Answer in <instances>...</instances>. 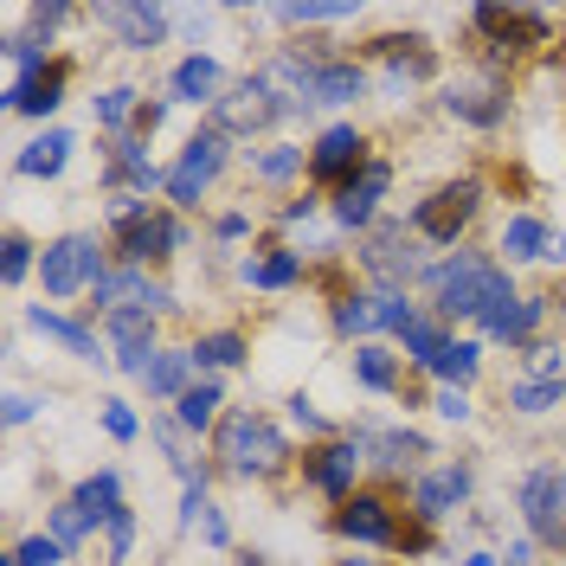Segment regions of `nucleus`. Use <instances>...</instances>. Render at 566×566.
I'll return each instance as SVG.
<instances>
[{
    "instance_id": "1",
    "label": "nucleus",
    "mask_w": 566,
    "mask_h": 566,
    "mask_svg": "<svg viewBox=\"0 0 566 566\" xmlns=\"http://www.w3.org/2000/svg\"><path fill=\"white\" fill-rule=\"evenodd\" d=\"M424 283H431L438 316H476L483 328H495V322L522 303V296H515V277H509V264L476 258V251H458V258L431 264V271H424Z\"/></svg>"
},
{
    "instance_id": "2",
    "label": "nucleus",
    "mask_w": 566,
    "mask_h": 566,
    "mask_svg": "<svg viewBox=\"0 0 566 566\" xmlns=\"http://www.w3.org/2000/svg\"><path fill=\"white\" fill-rule=\"evenodd\" d=\"M219 458L239 476H271V470H283L290 444H283V431L264 412H226L219 419Z\"/></svg>"
},
{
    "instance_id": "3",
    "label": "nucleus",
    "mask_w": 566,
    "mask_h": 566,
    "mask_svg": "<svg viewBox=\"0 0 566 566\" xmlns=\"http://www.w3.org/2000/svg\"><path fill=\"white\" fill-rule=\"evenodd\" d=\"M360 271L380 283V290H399V296H406V283L424 277L419 232H412L406 219H380V226L367 232V245H360Z\"/></svg>"
},
{
    "instance_id": "4",
    "label": "nucleus",
    "mask_w": 566,
    "mask_h": 566,
    "mask_svg": "<svg viewBox=\"0 0 566 566\" xmlns=\"http://www.w3.org/2000/svg\"><path fill=\"white\" fill-rule=\"evenodd\" d=\"M476 207H483V187H476V180H444L438 193L419 200L412 232H419L424 245H458V232L476 219Z\"/></svg>"
},
{
    "instance_id": "5",
    "label": "nucleus",
    "mask_w": 566,
    "mask_h": 566,
    "mask_svg": "<svg viewBox=\"0 0 566 566\" xmlns=\"http://www.w3.org/2000/svg\"><path fill=\"white\" fill-rule=\"evenodd\" d=\"M109 264L97 258V239H84V232H65V239H52L45 258H39V283H45V296H77L84 283L97 290Z\"/></svg>"
},
{
    "instance_id": "6",
    "label": "nucleus",
    "mask_w": 566,
    "mask_h": 566,
    "mask_svg": "<svg viewBox=\"0 0 566 566\" xmlns=\"http://www.w3.org/2000/svg\"><path fill=\"white\" fill-rule=\"evenodd\" d=\"M226 142L232 136H219V129L207 123L200 136L180 148V161L168 168V200H175V207H200V193L212 187V175L226 168Z\"/></svg>"
},
{
    "instance_id": "7",
    "label": "nucleus",
    "mask_w": 566,
    "mask_h": 566,
    "mask_svg": "<svg viewBox=\"0 0 566 566\" xmlns=\"http://www.w3.org/2000/svg\"><path fill=\"white\" fill-rule=\"evenodd\" d=\"M522 522H528V541L566 547V476L560 470H534L522 483Z\"/></svg>"
},
{
    "instance_id": "8",
    "label": "nucleus",
    "mask_w": 566,
    "mask_h": 566,
    "mask_svg": "<svg viewBox=\"0 0 566 566\" xmlns=\"http://www.w3.org/2000/svg\"><path fill=\"white\" fill-rule=\"evenodd\" d=\"M360 168H367V136H360L354 123L322 129L316 148H310V180H322V187H348Z\"/></svg>"
},
{
    "instance_id": "9",
    "label": "nucleus",
    "mask_w": 566,
    "mask_h": 566,
    "mask_svg": "<svg viewBox=\"0 0 566 566\" xmlns=\"http://www.w3.org/2000/svg\"><path fill=\"white\" fill-rule=\"evenodd\" d=\"M283 109H277V97L258 84V77H245V84H232L219 104H212V129L219 136H258V129H271Z\"/></svg>"
},
{
    "instance_id": "10",
    "label": "nucleus",
    "mask_w": 566,
    "mask_h": 566,
    "mask_svg": "<svg viewBox=\"0 0 566 566\" xmlns=\"http://www.w3.org/2000/svg\"><path fill=\"white\" fill-rule=\"evenodd\" d=\"M97 20H104L109 33H116V45L123 52H155L161 39H168V7H148V0H109V7H97Z\"/></svg>"
},
{
    "instance_id": "11",
    "label": "nucleus",
    "mask_w": 566,
    "mask_h": 566,
    "mask_svg": "<svg viewBox=\"0 0 566 566\" xmlns=\"http://www.w3.org/2000/svg\"><path fill=\"white\" fill-rule=\"evenodd\" d=\"M476 33H490L502 52H528V45H547V13L541 7H476L470 13Z\"/></svg>"
},
{
    "instance_id": "12",
    "label": "nucleus",
    "mask_w": 566,
    "mask_h": 566,
    "mask_svg": "<svg viewBox=\"0 0 566 566\" xmlns=\"http://www.w3.org/2000/svg\"><path fill=\"white\" fill-rule=\"evenodd\" d=\"M187 245V226L180 219H168V212H148V219H136V226H123L116 232V258L123 264H148V258H175V251Z\"/></svg>"
},
{
    "instance_id": "13",
    "label": "nucleus",
    "mask_w": 566,
    "mask_h": 566,
    "mask_svg": "<svg viewBox=\"0 0 566 566\" xmlns=\"http://www.w3.org/2000/svg\"><path fill=\"white\" fill-rule=\"evenodd\" d=\"M360 444H316L310 458H303V476H310V490L316 495H328V502H348L354 495V476H360Z\"/></svg>"
},
{
    "instance_id": "14",
    "label": "nucleus",
    "mask_w": 566,
    "mask_h": 566,
    "mask_svg": "<svg viewBox=\"0 0 566 566\" xmlns=\"http://www.w3.org/2000/svg\"><path fill=\"white\" fill-rule=\"evenodd\" d=\"M335 528L360 541V547H399V522H392V502L387 495H348L342 502V515H335Z\"/></svg>"
},
{
    "instance_id": "15",
    "label": "nucleus",
    "mask_w": 566,
    "mask_h": 566,
    "mask_svg": "<svg viewBox=\"0 0 566 566\" xmlns=\"http://www.w3.org/2000/svg\"><path fill=\"white\" fill-rule=\"evenodd\" d=\"M387 187H392V168L387 161H367L348 187H335V219H342L348 232L354 226H374V212H380V200H387Z\"/></svg>"
},
{
    "instance_id": "16",
    "label": "nucleus",
    "mask_w": 566,
    "mask_h": 566,
    "mask_svg": "<svg viewBox=\"0 0 566 566\" xmlns=\"http://www.w3.org/2000/svg\"><path fill=\"white\" fill-rule=\"evenodd\" d=\"M470 483H476L470 463H444V470L419 476V483H412V515H419V522H444L463 495H470Z\"/></svg>"
},
{
    "instance_id": "17",
    "label": "nucleus",
    "mask_w": 566,
    "mask_h": 566,
    "mask_svg": "<svg viewBox=\"0 0 566 566\" xmlns=\"http://www.w3.org/2000/svg\"><path fill=\"white\" fill-rule=\"evenodd\" d=\"M444 109L470 123V129H495L502 116H509V91L495 84V77H476V84H451L444 91Z\"/></svg>"
},
{
    "instance_id": "18",
    "label": "nucleus",
    "mask_w": 566,
    "mask_h": 566,
    "mask_svg": "<svg viewBox=\"0 0 566 566\" xmlns=\"http://www.w3.org/2000/svg\"><path fill=\"white\" fill-rule=\"evenodd\" d=\"M374 59H387V91H406V84H424L438 59H431V45L424 39H374L367 45Z\"/></svg>"
},
{
    "instance_id": "19",
    "label": "nucleus",
    "mask_w": 566,
    "mask_h": 566,
    "mask_svg": "<svg viewBox=\"0 0 566 566\" xmlns=\"http://www.w3.org/2000/svg\"><path fill=\"white\" fill-rule=\"evenodd\" d=\"M59 104H65V65H45L33 77H13L7 84V109L13 116H52Z\"/></svg>"
},
{
    "instance_id": "20",
    "label": "nucleus",
    "mask_w": 566,
    "mask_h": 566,
    "mask_svg": "<svg viewBox=\"0 0 566 566\" xmlns=\"http://www.w3.org/2000/svg\"><path fill=\"white\" fill-rule=\"evenodd\" d=\"M219 84H226V71H219V59H207V52H193V59H180L175 77H168V91H175V104H219Z\"/></svg>"
},
{
    "instance_id": "21",
    "label": "nucleus",
    "mask_w": 566,
    "mask_h": 566,
    "mask_svg": "<svg viewBox=\"0 0 566 566\" xmlns=\"http://www.w3.org/2000/svg\"><path fill=\"white\" fill-rule=\"evenodd\" d=\"M316 65V104H354L367 97V71L354 59H310Z\"/></svg>"
},
{
    "instance_id": "22",
    "label": "nucleus",
    "mask_w": 566,
    "mask_h": 566,
    "mask_svg": "<svg viewBox=\"0 0 566 566\" xmlns=\"http://www.w3.org/2000/svg\"><path fill=\"white\" fill-rule=\"evenodd\" d=\"M354 444H360V458L387 463V470H399V463H412V458H431V444H424L419 431H354Z\"/></svg>"
},
{
    "instance_id": "23",
    "label": "nucleus",
    "mask_w": 566,
    "mask_h": 566,
    "mask_svg": "<svg viewBox=\"0 0 566 566\" xmlns=\"http://www.w3.org/2000/svg\"><path fill=\"white\" fill-rule=\"evenodd\" d=\"M27 322H33V328L45 335V342H59L65 354H77V360H104V348H97V335H91L84 322H71V316H52L45 303H39V310H33Z\"/></svg>"
},
{
    "instance_id": "24",
    "label": "nucleus",
    "mask_w": 566,
    "mask_h": 566,
    "mask_svg": "<svg viewBox=\"0 0 566 566\" xmlns=\"http://www.w3.org/2000/svg\"><path fill=\"white\" fill-rule=\"evenodd\" d=\"M142 387H148V399H180V392L193 387V354L187 348H161L155 354V367L142 374Z\"/></svg>"
},
{
    "instance_id": "25",
    "label": "nucleus",
    "mask_w": 566,
    "mask_h": 566,
    "mask_svg": "<svg viewBox=\"0 0 566 566\" xmlns=\"http://www.w3.org/2000/svg\"><path fill=\"white\" fill-rule=\"evenodd\" d=\"M71 161V136L65 129H45L39 142H27L20 148V161H13V175H33V180H52L59 168Z\"/></svg>"
},
{
    "instance_id": "26",
    "label": "nucleus",
    "mask_w": 566,
    "mask_h": 566,
    "mask_svg": "<svg viewBox=\"0 0 566 566\" xmlns=\"http://www.w3.org/2000/svg\"><path fill=\"white\" fill-rule=\"evenodd\" d=\"M187 354H193V374H207V380H212L219 367H239V360L251 354V342L239 335V328H219V335H200Z\"/></svg>"
},
{
    "instance_id": "27",
    "label": "nucleus",
    "mask_w": 566,
    "mask_h": 566,
    "mask_svg": "<svg viewBox=\"0 0 566 566\" xmlns=\"http://www.w3.org/2000/svg\"><path fill=\"white\" fill-rule=\"evenodd\" d=\"M71 502H77L91 522H109L116 509H129V502H123V476H116V470H97V476H84V483L71 490Z\"/></svg>"
},
{
    "instance_id": "28",
    "label": "nucleus",
    "mask_w": 566,
    "mask_h": 566,
    "mask_svg": "<svg viewBox=\"0 0 566 566\" xmlns=\"http://www.w3.org/2000/svg\"><path fill=\"white\" fill-rule=\"evenodd\" d=\"M219 406H226V392H219V380H193V387L175 399V419L180 431H207L212 419H219Z\"/></svg>"
},
{
    "instance_id": "29",
    "label": "nucleus",
    "mask_w": 566,
    "mask_h": 566,
    "mask_svg": "<svg viewBox=\"0 0 566 566\" xmlns=\"http://www.w3.org/2000/svg\"><path fill=\"white\" fill-rule=\"evenodd\" d=\"M547 239H554V232H547L534 212H515V219L502 226V239H495V245L509 251V264H522V258H547Z\"/></svg>"
},
{
    "instance_id": "30",
    "label": "nucleus",
    "mask_w": 566,
    "mask_h": 566,
    "mask_svg": "<svg viewBox=\"0 0 566 566\" xmlns=\"http://www.w3.org/2000/svg\"><path fill=\"white\" fill-rule=\"evenodd\" d=\"M476 367H483V348H476V342H444V348L431 354V374H438L444 387H470Z\"/></svg>"
},
{
    "instance_id": "31",
    "label": "nucleus",
    "mask_w": 566,
    "mask_h": 566,
    "mask_svg": "<svg viewBox=\"0 0 566 566\" xmlns=\"http://www.w3.org/2000/svg\"><path fill=\"white\" fill-rule=\"evenodd\" d=\"M109 342H116V354H148L155 348V310H116Z\"/></svg>"
},
{
    "instance_id": "32",
    "label": "nucleus",
    "mask_w": 566,
    "mask_h": 566,
    "mask_svg": "<svg viewBox=\"0 0 566 566\" xmlns=\"http://www.w3.org/2000/svg\"><path fill=\"white\" fill-rule=\"evenodd\" d=\"M354 380L367 392H392L399 387V360H392L387 348H374V342H360V348H354Z\"/></svg>"
},
{
    "instance_id": "33",
    "label": "nucleus",
    "mask_w": 566,
    "mask_h": 566,
    "mask_svg": "<svg viewBox=\"0 0 566 566\" xmlns=\"http://www.w3.org/2000/svg\"><path fill=\"white\" fill-rule=\"evenodd\" d=\"M560 399H566V380H515V387H509V412L541 419V412H554Z\"/></svg>"
},
{
    "instance_id": "34",
    "label": "nucleus",
    "mask_w": 566,
    "mask_h": 566,
    "mask_svg": "<svg viewBox=\"0 0 566 566\" xmlns=\"http://www.w3.org/2000/svg\"><path fill=\"white\" fill-rule=\"evenodd\" d=\"M335 328L354 335V342H367V335L380 328V290H374V296H342V303H335Z\"/></svg>"
},
{
    "instance_id": "35",
    "label": "nucleus",
    "mask_w": 566,
    "mask_h": 566,
    "mask_svg": "<svg viewBox=\"0 0 566 566\" xmlns=\"http://www.w3.org/2000/svg\"><path fill=\"white\" fill-rule=\"evenodd\" d=\"M541 322H547V296H522V303L490 328V335H495V342H534V328H541Z\"/></svg>"
},
{
    "instance_id": "36",
    "label": "nucleus",
    "mask_w": 566,
    "mask_h": 566,
    "mask_svg": "<svg viewBox=\"0 0 566 566\" xmlns=\"http://www.w3.org/2000/svg\"><path fill=\"white\" fill-rule=\"evenodd\" d=\"M296 277H303V258L296 251H271V258L245 264V283H258V290H290Z\"/></svg>"
},
{
    "instance_id": "37",
    "label": "nucleus",
    "mask_w": 566,
    "mask_h": 566,
    "mask_svg": "<svg viewBox=\"0 0 566 566\" xmlns=\"http://www.w3.org/2000/svg\"><path fill=\"white\" fill-rule=\"evenodd\" d=\"M399 342H406V354H412L419 367H431V354L444 348L451 335H444V322H438V316H412L406 328H399Z\"/></svg>"
},
{
    "instance_id": "38",
    "label": "nucleus",
    "mask_w": 566,
    "mask_h": 566,
    "mask_svg": "<svg viewBox=\"0 0 566 566\" xmlns=\"http://www.w3.org/2000/svg\"><path fill=\"white\" fill-rule=\"evenodd\" d=\"M136 109H142V97L129 84H116V91L97 97V123H104V129H136Z\"/></svg>"
},
{
    "instance_id": "39",
    "label": "nucleus",
    "mask_w": 566,
    "mask_h": 566,
    "mask_svg": "<svg viewBox=\"0 0 566 566\" xmlns=\"http://www.w3.org/2000/svg\"><path fill=\"white\" fill-rule=\"evenodd\" d=\"M283 27H335V20H354V7H328V0H303V7H277Z\"/></svg>"
},
{
    "instance_id": "40",
    "label": "nucleus",
    "mask_w": 566,
    "mask_h": 566,
    "mask_svg": "<svg viewBox=\"0 0 566 566\" xmlns=\"http://www.w3.org/2000/svg\"><path fill=\"white\" fill-rule=\"evenodd\" d=\"M45 522H52V541H65V547H77V541H84V534L97 528V522H91V515H84V509H77V502H59V509H52V515H45Z\"/></svg>"
},
{
    "instance_id": "41",
    "label": "nucleus",
    "mask_w": 566,
    "mask_h": 566,
    "mask_svg": "<svg viewBox=\"0 0 566 566\" xmlns=\"http://www.w3.org/2000/svg\"><path fill=\"white\" fill-rule=\"evenodd\" d=\"M71 547L65 541H52V534H33V541H20L13 554H7V566H59Z\"/></svg>"
},
{
    "instance_id": "42",
    "label": "nucleus",
    "mask_w": 566,
    "mask_h": 566,
    "mask_svg": "<svg viewBox=\"0 0 566 566\" xmlns=\"http://www.w3.org/2000/svg\"><path fill=\"white\" fill-rule=\"evenodd\" d=\"M7 59H13L20 77H33V71H45V39H39V33H13V39H7Z\"/></svg>"
},
{
    "instance_id": "43",
    "label": "nucleus",
    "mask_w": 566,
    "mask_h": 566,
    "mask_svg": "<svg viewBox=\"0 0 566 566\" xmlns=\"http://www.w3.org/2000/svg\"><path fill=\"white\" fill-rule=\"evenodd\" d=\"M27 271H33V245L20 232H7V245H0V277H7V290L27 277Z\"/></svg>"
},
{
    "instance_id": "44",
    "label": "nucleus",
    "mask_w": 566,
    "mask_h": 566,
    "mask_svg": "<svg viewBox=\"0 0 566 566\" xmlns=\"http://www.w3.org/2000/svg\"><path fill=\"white\" fill-rule=\"evenodd\" d=\"M104 534H109V560H129V547H136V509H116L104 522Z\"/></svg>"
},
{
    "instance_id": "45",
    "label": "nucleus",
    "mask_w": 566,
    "mask_h": 566,
    "mask_svg": "<svg viewBox=\"0 0 566 566\" xmlns=\"http://www.w3.org/2000/svg\"><path fill=\"white\" fill-rule=\"evenodd\" d=\"M296 168H303V148H290V142L271 148V155H258V175H264V180H290Z\"/></svg>"
},
{
    "instance_id": "46",
    "label": "nucleus",
    "mask_w": 566,
    "mask_h": 566,
    "mask_svg": "<svg viewBox=\"0 0 566 566\" xmlns=\"http://www.w3.org/2000/svg\"><path fill=\"white\" fill-rule=\"evenodd\" d=\"M522 360H528V380H566L560 374V348H547V342H528Z\"/></svg>"
},
{
    "instance_id": "47",
    "label": "nucleus",
    "mask_w": 566,
    "mask_h": 566,
    "mask_svg": "<svg viewBox=\"0 0 566 566\" xmlns=\"http://www.w3.org/2000/svg\"><path fill=\"white\" fill-rule=\"evenodd\" d=\"M104 431L116 438V444H129V438H136L142 424H136V412H129L123 399H104Z\"/></svg>"
},
{
    "instance_id": "48",
    "label": "nucleus",
    "mask_w": 566,
    "mask_h": 566,
    "mask_svg": "<svg viewBox=\"0 0 566 566\" xmlns=\"http://www.w3.org/2000/svg\"><path fill=\"white\" fill-rule=\"evenodd\" d=\"M65 20H71L65 0H45V7H33V33H39V39H52L59 27H65Z\"/></svg>"
},
{
    "instance_id": "49",
    "label": "nucleus",
    "mask_w": 566,
    "mask_h": 566,
    "mask_svg": "<svg viewBox=\"0 0 566 566\" xmlns=\"http://www.w3.org/2000/svg\"><path fill=\"white\" fill-rule=\"evenodd\" d=\"M438 412H444L451 424L470 419V399H463V387H438Z\"/></svg>"
},
{
    "instance_id": "50",
    "label": "nucleus",
    "mask_w": 566,
    "mask_h": 566,
    "mask_svg": "<svg viewBox=\"0 0 566 566\" xmlns=\"http://www.w3.org/2000/svg\"><path fill=\"white\" fill-rule=\"evenodd\" d=\"M39 412V399L33 392H7V424H27Z\"/></svg>"
},
{
    "instance_id": "51",
    "label": "nucleus",
    "mask_w": 566,
    "mask_h": 566,
    "mask_svg": "<svg viewBox=\"0 0 566 566\" xmlns=\"http://www.w3.org/2000/svg\"><path fill=\"white\" fill-rule=\"evenodd\" d=\"M290 419L303 424V431H322V412H316V406H310V399H303V392L290 399Z\"/></svg>"
},
{
    "instance_id": "52",
    "label": "nucleus",
    "mask_w": 566,
    "mask_h": 566,
    "mask_svg": "<svg viewBox=\"0 0 566 566\" xmlns=\"http://www.w3.org/2000/svg\"><path fill=\"white\" fill-rule=\"evenodd\" d=\"M245 232H251L245 212H226V219H219V239H245Z\"/></svg>"
},
{
    "instance_id": "53",
    "label": "nucleus",
    "mask_w": 566,
    "mask_h": 566,
    "mask_svg": "<svg viewBox=\"0 0 566 566\" xmlns=\"http://www.w3.org/2000/svg\"><path fill=\"white\" fill-rule=\"evenodd\" d=\"M547 264H566V232H554V239H547Z\"/></svg>"
},
{
    "instance_id": "54",
    "label": "nucleus",
    "mask_w": 566,
    "mask_h": 566,
    "mask_svg": "<svg viewBox=\"0 0 566 566\" xmlns=\"http://www.w3.org/2000/svg\"><path fill=\"white\" fill-rule=\"evenodd\" d=\"M463 566H495V554H470V560H463Z\"/></svg>"
},
{
    "instance_id": "55",
    "label": "nucleus",
    "mask_w": 566,
    "mask_h": 566,
    "mask_svg": "<svg viewBox=\"0 0 566 566\" xmlns=\"http://www.w3.org/2000/svg\"><path fill=\"white\" fill-rule=\"evenodd\" d=\"M335 566H380V560H335Z\"/></svg>"
}]
</instances>
